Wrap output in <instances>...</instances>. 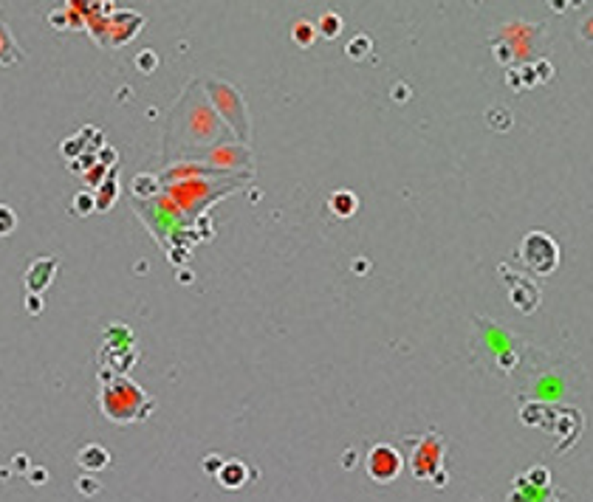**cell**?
<instances>
[{
  "label": "cell",
  "instance_id": "1",
  "mask_svg": "<svg viewBox=\"0 0 593 502\" xmlns=\"http://www.w3.org/2000/svg\"><path fill=\"white\" fill-rule=\"evenodd\" d=\"M150 406H156V404L131 379H119V381H113L110 387L102 390V409H105V415L110 417V421H116V424L139 421V417L147 415L144 409H150Z\"/></svg>",
  "mask_w": 593,
  "mask_h": 502
},
{
  "label": "cell",
  "instance_id": "2",
  "mask_svg": "<svg viewBox=\"0 0 593 502\" xmlns=\"http://www.w3.org/2000/svg\"><path fill=\"white\" fill-rule=\"evenodd\" d=\"M441 460H444V440L435 432H430L427 438L418 440L412 460H410V469L418 480H433L441 471Z\"/></svg>",
  "mask_w": 593,
  "mask_h": 502
},
{
  "label": "cell",
  "instance_id": "3",
  "mask_svg": "<svg viewBox=\"0 0 593 502\" xmlns=\"http://www.w3.org/2000/svg\"><path fill=\"white\" fill-rule=\"evenodd\" d=\"M404 469V457L396 446L378 443L367 451V474L376 483H393Z\"/></svg>",
  "mask_w": 593,
  "mask_h": 502
},
{
  "label": "cell",
  "instance_id": "4",
  "mask_svg": "<svg viewBox=\"0 0 593 502\" xmlns=\"http://www.w3.org/2000/svg\"><path fill=\"white\" fill-rule=\"evenodd\" d=\"M523 260L537 271V274H548L551 268L557 266V243L534 232L523 240Z\"/></svg>",
  "mask_w": 593,
  "mask_h": 502
},
{
  "label": "cell",
  "instance_id": "5",
  "mask_svg": "<svg viewBox=\"0 0 593 502\" xmlns=\"http://www.w3.org/2000/svg\"><path fill=\"white\" fill-rule=\"evenodd\" d=\"M54 271H57V260H54V257H40V260H34L31 268L26 271V285H28L31 294H40V291L51 282Z\"/></svg>",
  "mask_w": 593,
  "mask_h": 502
},
{
  "label": "cell",
  "instance_id": "6",
  "mask_svg": "<svg viewBox=\"0 0 593 502\" xmlns=\"http://www.w3.org/2000/svg\"><path fill=\"white\" fill-rule=\"evenodd\" d=\"M108 463H110V454H108L102 446H85V449L79 451V466L91 469V471H99V469H105Z\"/></svg>",
  "mask_w": 593,
  "mask_h": 502
},
{
  "label": "cell",
  "instance_id": "7",
  "mask_svg": "<svg viewBox=\"0 0 593 502\" xmlns=\"http://www.w3.org/2000/svg\"><path fill=\"white\" fill-rule=\"evenodd\" d=\"M218 483L224 488H240L246 483V466L237 463V460H229V463H224V469L218 471Z\"/></svg>",
  "mask_w": 593,
  "mask_h": 502
},
{
  "label": "cell",
  "instance_id": "8",
  "mask_svg": "<svg viewBox=\"0 0 593 502\" xmlns=\"http://www.w3.org/2000/svg\"><path fill=\"white\" fill-rule=\"evenodd\" d=\"M356 206H359V200H356V195H351V192H336V195H331V209H333V215H339V218H351V215L356 212Z\"/></svg>",
  "mask_w": 593,
  "mask_h": 502
},
{
  "label": "cell",
  "instance_id": "9",
  "mask_svg": "<svg viewBox=\"0 0 593 502\" xmlns=\"http://www.w3.org/2000/svg\"><path fill=\"white\" fill-rule=\"evenodd\" d=\"M17 60H20V54H17V46H15L9 28L0 26V65H12Z\"/></svg>",
  "mask_w": 593,
  "mask_h": 502
},
{
  "label": "cell",
  "instance_id": "10",
  "mask_svg": "<svg viewBox=\"0 0 593 502\" xmlns=\"http://www.w3.org/2000/svg\"><path fill=\"white\" fill-rule=\"evenodd\" d=\"M291 37H294V43H296V46H311V43H314V37H317V26H311L308 20H300V23H294Z\"/></svg>",
  "mask_w": 593,
  "mask_h": 502
},
{
  "label": "cell",
  "instance_id": "11",
  "mask_svg": "<svg viewBox=\"0 0 593 502\" xmlns=\"http://www.w3.org/2000/svg\"><path fill=\"white\" fill-rule=\"evenodd\" d=\"M339 31H342V20H339V15H322V20H319V34L322 37H328V40H333Z\"/></svg>",
  "mask_w": 593,
  "mask_h": 502
},
{
  "label": "cell",
  "instance_id": "12",
  "mask_svg": "<svg viewBox=\"0 0 593 502\" xmlns=\"http://www.w3.org/2000/svg\"><path fill=\"white\" fill-rule=\"evenodd\" d=\"M15 226H17V218H15V212H12V206L0 203V237L12 234V229H15Z\"/></svg>",
  "mask_w": 593,
  "mask_h": 502
},
{
  "label": "cell",
  "instance_id": "13",
  "mask_svg": "<svg viewBox=\"0 0 593 502\" xmlns=\"http://www.w3.org/2000/svg\"><path fill=\"white\" fill-rule=\"evenodd\" d=\"M40 308H42V300H40L37 294H28V311H31V313H37Z\"/></svg>",
  "mask_w": 593,
  "mask_h": 502
}]
</instances>
